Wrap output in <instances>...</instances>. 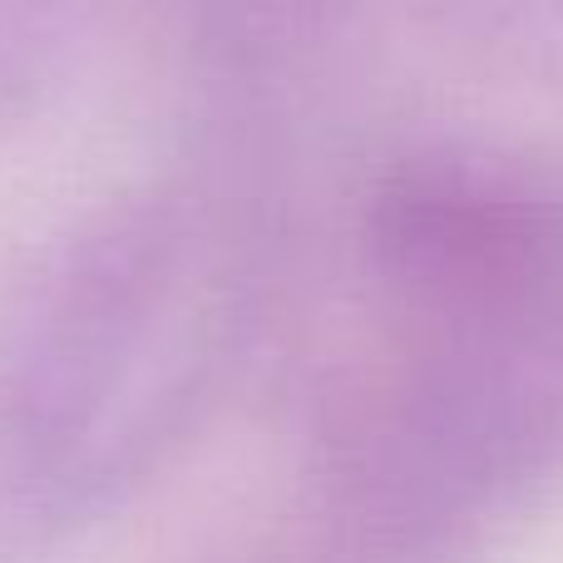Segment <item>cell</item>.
I'll list each match as a JSON object with an SVG mask.
<instances>
[]
</instances>
